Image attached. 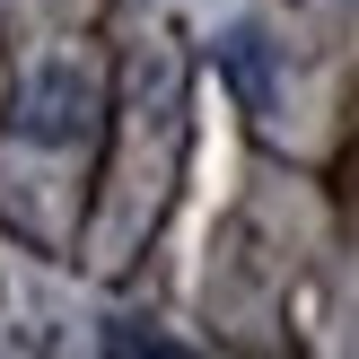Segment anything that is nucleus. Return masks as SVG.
I'll use <instances>...</instances> for the list:
<instances>
[{"mask_svg": "<svg viewBox=\"0 0 359 359\" xmlns=\"http://www.w3.org/2000/svg\"><path fill=\"white\" fill-rule=\"evenodd\" d=\"M18 132L35 149H79L97 132V79L79 62H35L27 88H18Z\"/></svg>", "mask_w": 359, "mask_h": 359, "instance_id": "obj_1", "label": "nucleus"}, {"mask_svg": "<svg viewBox=\"0 0 359 359\" xmlns=\"http://www.w3.org/2000/svg\"><path fill=\"white\" fill-rule=\"evenodd\" d=\"M219 70H228V88H237L255 114H272V53H263L255 27H228L219 35Z\"/></svg>", "mask_w": 359, "mask_h": 359, "instance_id": "obj_2", "label": "nucleus"}]
</instances>
